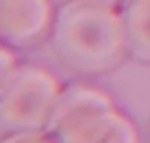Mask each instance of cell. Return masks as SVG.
Masks as SVG:
<instances>
[{"label": "cell", "instance_id": "1", "mask_svg": "<svg viewBox=\"0 0 150 143\" xmlns=\"http://www.w3.org/2000/svg\"><path fill=\"white\" fill-rule=\"evenodd\" d=\"M51 44L61 63L74 73H106L127 51L124 19L112 4L70 0L53 21Z\"/></svg>", "mask_w": 150, "mask_h": 143}, {"label": "cell", "instance_id": "2", "mask_svg": "<svg viewBox=\"0 0 150 143\" xmlns=\"http://www.w3.org/2000/svg\"><path fill=\"white\" fill-rule=\"evenodd\" d=\"M61 86L42 67H17L0 80V130L4 136L48 132Z\"/></svg>", "mask_w": 150, "mask_h": 143}, {"label": "cell", "instance_id": "3", "mask_svg": "<svg viewBox=\"0 0 150 143\" xmlns=\"http://www.w3.org/2000/svg\"><path fill=\"white\" fill-rule=\"evenodd\" d=\"M122 117L101 90L74 84L59 95L48 134L55 137V143H106Z\"/></svg>", "mask_w": 150, "mask_h": 143}, {"label": "cell", "instance_id": "4", "mask_svg": "<svg viewBox=\"0 0 150 143\" xmlns=\"http://www.w3.org/2000/svg\"><path fill=\"white\" fill-rule=\"evenodd\" d=\"M53 21L50 0H0V34L13 48L34 46Z\"/></svg>", "mask_w": 150, "mask_h": 143}, {"label": "cell", "instance_id": "5", "mask_svg": "<svg viewBox=\"0 0 150 143\" xmlns=\"http://www.w3.org/2000/svg\"><path fill=\"white\" fill-rule=\"evenodd\" d=\"M127 51L150 63V0H127L122 11Z\"/></svg>", "mask_w": 150, "mask_h": 143}, {"label": "cell", "instance_id": "6", "mask_svg": "<svg viewBox=\"0 0 150 143\" xmlns=\"http://www.w3.org/2000/svg\"><path fill=\"white\" fill-rule=\"evenodd\" d=\"M106 143H139V134L127 117H122L118 128L114 130V134Z\"/></svg>", "mask_w": 150, "mask_h": 143}, {"label": "cell", "instance_id": "7", "mask_svg": "<svg viewBox=\"0 0 150 143\" xmlns=\"http://www.w3.org/2000/svg\"><path fill=\"white\" fill-rule=\"evenodd\" d=\"M15 69H17V65H15V55L4 46L2 50H0V80L8 78Z\"/></svg>", "mask_w": 150, "mask_h": 143}, {"label": "cell", "instance_id": "8", "mask_svg": "<svg viewBox=\"0 0 150 143\" xmlns=\"http://www.w3.org/2000/svg\"><path fill=\"white\" fill-rule=\"evenodd\" d=\"M2 143H53V141L42 137V134H33V136H10Z\"/></svg>", "mask_w": 150, "mask_h": 143}, {"label": "cell", "instance_id": "9", "mask_svg": "<svg viewBox=\"0 0 150 143\" xmlns=\"http://www.w3.org/2000/svg\"><path fill=\"white\" fill-rule=\"evenodd\" d=\"M101 2H106V4H112V6H114V4H118L120 0H101Z\"/></svg>", "mask_w": 150, "mask_h": 143}]
</instances>
